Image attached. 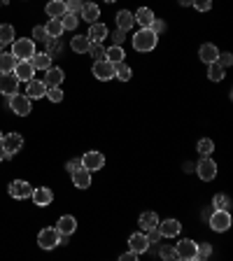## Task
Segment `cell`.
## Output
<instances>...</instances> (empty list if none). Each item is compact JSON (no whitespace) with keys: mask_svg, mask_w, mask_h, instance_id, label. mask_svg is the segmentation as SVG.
Here are the masks:
<instances>
[{"mask_svg":"<svg viewBox=\"0 0 233 261\" xmlns=\"http://www.w3.org/2000/svg\"><path fill=\"white\" fill-rule=\"evenodd\" d=\"M44 86L49 89V86H61V82L66 79V75H63L61 68H49V70H44Z\"/></svg>","mask_w":233,"mask_h":261,"instance_id":"obj_23","label":"cell"},{"mask_svg":"<svg viewBox=\"0 0 233 261\" xmlns=\"http://www.w3.org/2000/svg\"><path fill=\"white\" fill-rule=\"evenodd\" d=\"M156 44H159V35H156L152 28H140V31L133 35V49L140 51V54L156 49Z\"/></svg>","mask_w":233,"mask_h":261,"instance_id":"obj_1","label":"cell"},{"mask_svg":"<svg viewBox=\"0 0 233 261\" xmlns=\"http://www.w3.org/2000/svg\"><path fill=\"white\" fill-rule=\"evenodd\" d=\"M89 47H91V40L86 35H75L73 40H70V49H73L75 54H86Z\"/></svg>","mask_w":233,"mask_h":261,"instance_id":"obj_28","label":"cell"},{"mask_svg":"<svg viewBox=\"0 0 233 261\" xmlns=\"http://www.w3.org/2000/svg\"><path fill=\"white\" fill-rule=\"evenodd\" d=\"M80 14H82V19H84L86 24H96L98 17H100V7L93 5V3H84L82 10H80Z\"/></svg>","mask_w":233,"mask_h":261,"instance_id":"obj_22","label":"cell"},{"mask_svg":"<svg viewBox=\"0 0 233 261\" xmlns=\"http://www.w3.org/2000/svg\"><path fill=\"white\" fill-rule=\"evenodd\" d=\"M47 31H44V26H35V28H33V42H44V40H47Z\"/></svg>","mask_w":233,"mask_h":261,"instance_id":"obj_43","label":"cell"},{"mask_svg":"<svg viewBox=\"0 0 233 261\" xmlns=\"http://www.w3.org/2000/svg\"><path fill=\"white\" fill-rule=\"evenodd\" d=\"M44 31H47V35H49V37H61L63 35L61 19H49V24L44 26Z\"/></svg>","mask_w":233,"mask_h":261,"instance_id":"obj_33","label":"cell"},{"mask_svg":"<svg viewBox=\"0 0 233 261\" xmlns=\"http://www.w3.org/2000/svg\"><path fill=\"white\" fill-rule=\"evenodd\" d=\"M0 51H3V44H0Z\"/></svg>","mask_w":233,"mask_h":261,"instance_id":"obj_58","label":"cell"},{"mask_svg":"<svg viewBox=\"0 0 233 261\" xmlns=\"http://www.w3.org/2000/svg\"><path fill=\"white\" fill-rule=\"evenodd\" d=\"M82 166H84L89 173H96V170H100L105 166V156L100 152H96V149H91V152H86L84 156H82Z\"/></svg>","mask_w":233,"mask_h":261,"instance_id":"obj_9","label":"cell"},{"mask_svg":"<svg viewBox=\"0 0 233 261\" xmlns=\"http://www.w3.org/2000/svg\"><path fill=\"white\" fill-rule=\"evenodd\" d=\"M93 75L100 79V82H107V79L114 77V63H110L107 59L93 63Z\"/></svg>","mask_w":233,"mask_h":261,"instance_id":"obj_13","label":"cell"},{"mask_svg":"<svg viewBox=\"0 0 233 261\" xmlns=\"http://www.w3.org/2000/svg\"><path fill=\"white\" fill-rule=\"evenodd\" d=\"M61 24H63V31H75V28H77V24H80V19H77V14L66 12L61 17Z\"/></svg>","mask_w":233,"mask_h":261,"instance_id":"obj_37","label":"cell"},{"mask_svg":"<svg viewBox=\"0 0 233 261\" xmlns=\"http://www.w3.org/2000/svg\"><path fill=\"white\" fill-rule=\"evenodd\" d=\"M116 26L122 28V31L129 33L131 28L135 26V19H133V12H129V10H122V12H116Z\"/></svg>","mask_w":233,"mask_h":261,"instance_id":"obj_27","label":"cell"},{"mask_svg":"<svg viewBox=\"0 0 233 261\" xmlns=\"http://www.w3.org/2000/svg\"><path fill=\"white\" fill-rule=\"evenodd\" d=\"M19 91V79L14 73H0V93L3 96H14Z\"/></svg>","mask_w":233,"mask_h":261,"instance_id":"obj_8","label":"cell"},{"mask_svg":"<svg viewBox=\"0 0 233 261\" xmlns=\"http://www.w3.org/2000/svg\"><path fill=\"white\" fill-rule=\"evenodd\" d=\"M210 254H212V245H210V243L196 245V259H208Z\"/></svg>","mask_w":233,"mask_h":261,"instance_id":"obj_42","label":"cell"},{"mask_svg":"<svg viewBox=\"0 0 233 261\" xmlns=\"http://www.w3.org/2000/svg\"><path fill=\"white\" fill-rule=\"evenodd\" d=\"M0 140H3V133H0Z\"/></svg>","mask_w":233,"mask_h":261,"instance_id":"obj_59","label":"cell"},{"mask_svg":"<svg viewBox=\"0 0 233 261\" xmlns=\"http://www.w3.org/2000/svg\"><path fill=\"white\" fill-rule=\"evenodd\" d=\"M3 3H7V0H0V5H3Z\"/></svg>","mask_w":233,"mask_h":261,"instance_id":"obj_57","label":"cell"},{"mask_svg":"<svg viewBox=\"0 0 233 261\" xmlns=\"http://www.w3.org/2000/svg\"><path fill=\"white\" fill-rule=\"evenodd\" d=\"M14 75H17L19 82H31L33 75H35V68H33L31 59H24V61H17L14 66Z\"/></svg>","mask_w":233,"mask_h":261,"instance_id":"obj_12","label":"cell"},{"mask_svg":"<svg viewBox=\"0 0 233 261\" xmlns=\"http://www.w3.org/2000/svg\"><path fill=\"white\" fill-rule=\"evenodd\" d=\"M105 3H116V0H105Z\"/></svg>","mask_w":233,"mask_h":261,"instance_id":"obj_56","label":"cell"},{"mask_svg":"<svg viewBox=\"0 0 233 261\" xmlns=\"http://www.w3.org/2000/svg\"><path fill=\"white\" fill-rule=\"evenodd\" d=\"M5 159L7 156H5V152H3V147H0V161H5Z\"/></svg>","mask_w":233,"mask_h":261,"instance_id":"obj_55","label":"cell"},{"mask_svg":"<svg viewBox=\"0 0 233 261\" xmlns=\"http://www.w3.org/2000/svg\"><path fill=\"white\" fill-rule=\"evenodd\" d=\"M145 236H147L149 245H152V243H159V240H161V233H159V229H149V231H145Z\"/></svg>","mask_w":233,"mask_h":261,"instance_id":"obj_49","label":"cell"},{"mask_svg":"<svg viewBox=\"0 0 233 261\" xmlns=\"http://www.w3.org/2000/svg\"><path fill=\"white\" fill-rule=\"evenodd\" d=\"M198 56H201V61L203 63H215L217 61V56H219V49L215 47V44H201V49H198Z\"/></svg>","mask_w":233,"mask_h":261,"instance_id":"obj_24","label":"cell"},{"mask_svg":"<svg viewBox=\"0 0 233 261\" xmlns=\"http://www.w3.org/2000/svg\"><path fill=\"white\" fill-rule=\"evenodd\" d=\"M110 35V31H107V26L105 24H98V21H96V24H89V40H91V42H103L105 37Z\"/></svg>","mask_w":233,"mask_h":261,"instance_id":"obj_20","label":"cell"},{"mask_svg":"<svg viewBox=\"0 0 233 261\" xmlns=\"http://www.w3.org/2000/svg\"><path fill=\"white\" fill-rule=\"evenodd\" d=\"M10 110H12L14 115L19 117H26L31 115V98L26 96V93H14V96H10Z\"/></svg>","mask_w":233,"mask_h":261,"instance_id":"obj_6","label":"cell"},{"mask_svg":"<svg viewBox=\"0 0 233 261\" xmlns=\"http://www.w3.org/2000/svg\"><path fill=\"white\" fill-rule=\"evenodd\" d=\"M26 96L31 98V100H37V98H42L44 93H47V86H44V82H40V79H31V82H26Z\"/></svg>","mask_w":233,"mask_h":261,"instance_id":"obj_19","label":"cell"},{"mask_svg":"<svg viewBox=\"0 0 233 261\" xmlns=\"http://www.w3.org/2000/svg\"><path fill=\"white\" fill-rule=\"evenodd\" d=\"M56 231H59L63 238H70L75 231H77V219H75L73 215H63V217L59 219V224H56Z\"/></svg>","mask_w":233,"mask_h":261,"instance_id":"obj_15","label":"cell"},{"mask_svg":"<svg viewBox=\"0 0 233 261\" xmlns=\"http://www.w3.org/2000/svg\"><path fill=\"white\" fill-rule=\"evenodd\" d=\"M31 63L35 70H49L51 68V56L47 54V51H35V54L31 56Z\"/></svg>","mask_w":233,"mask_h":261,"instance_id":"obj_26","label":"cell"},{"mask_svg":"<svg viewBox=\"0 0 233 261\" xmlns=\"http://www.w3.org/2000/svg\"><path fill=\"white\" fill-rule=\"evenodd\" d=\"M156 229H159L161 238H178L180 231H182V224H180L178 219H163V222L156 224Z\"/></svg>","mask_w":233,"mask_h":261,"instance_id":"obj_11","label":"cell"},{"mask_svg":"<svg viewBox=\"0 0 233 261\" xmlns=\"http://www.w3.org/2000/svg\"><path fill=\"white\" fill-rule=\"evenodd\" d=\"M14 42V26L3 24L0 26V44H12Z\"/></svg>","mask_w":233,"mask_h":261,"instance_id":"obj_34","label":"cell"},{"mask_svg":"<svg viewBox=\"0 0 233 261\" xmlns=\"http://www.w3.org/2000/svg\"><path fill=\"white\" fill-rule=\"evenodd\" d=\"M35 54V42L31 37H19L12 42V56L17 61H24V59H31Z\"/></svg>","mask_w":233,"mask_h":261,"instance_id":"obj_2","label":"cell"},{"mask_svg":"<svg viewBox=\"0 0 233 261\" xmlns=\"http://www.w3.org/2000/svg\"><path fill=\"white\" fill-rule=\"evenodd\" d=\"M191 7H196L198 12H208L210 7H212V0H194V5Z\"/></svg>","mask_w":233,"mask_h":261,"instance_id":"obj_46","label":"cell"},{"mask_svg":"<svg viewBox=\"0 0 233 261\" xmlns=\"http://www.w3.org/2000/svg\"><path fill=\"white\" fill-rule=\"evenodd\" d=\"M86 54L91 56L93 61H103L105 59V47H103V42H91V47H89V51Z\"/></svg>","mask_w":233,"mask_h":261,"instance_id":"obj_40","label":"cell"},{"mask_svg":"<svg viewBox=\"0 0 233 261\" xmlns=\"http://www.w3.org/2000/svg\"><path fill=\"white\" fill-rule=\"evenodd\" d=\"M194 170L198 173V177H201L203 182H212V180L217 177V164L210 156H203L201 161L194 166Z\"/></svg>","mask_w":233,"mask_h":261,"instance_id":"obj_5","label":"cell"},{"mask_svg":"<svg viewBox=\"0 0 233 261\" xmlns=\"http://www.w3.org/2000/svg\"><path fill=\"white\" fill-rule=\"evenodd\" d=\"M129 247H131V252H135V254L147 252V249H149V240H147V236H145V231H142V233H133V236L129 238Z\"/></svg>","mask_w":233,"mask_h":261,"instance_id":"obj_17","label":"cell"},{"mask_svg":"<svg viewBox=\"0 0 233 261\" xmlns=\"http://www.w3.org/2000/svg\"><path fill=\"white\" fill-rule=\"evenodd\" d=\"M133 19H135V24H140V28H149L156 17H154V12L149 7H140V10L133 14Z\"/></svg>","mask_w":233,"mask_h":261,"instance_id":"obj_25","label":"cell"},{"mask_svg":"<svg viewBox=\"0 0 233 261\" xmlns=\"http://www.w3.org/2000/svg\"><path fill=\"white\" fill-rule=\"evenodd\" d=\"M208 222H210V229H212V231L224 233V231L231 229L233 219H231V213H228V210H212L210 217H208Z\"/></svg>","mask_w":233,"mask_h":261,"instance_id":"obj_3","label":"cell"},{"mask_svg":"<svg viewBox=\"0 0 233 261\" xmlns=\"http://www.w3.org/2000/svg\"><path fill=\"white\" fill-rule=\"evenodd\" d=\"M182 170H184V173H191V170H194V164H191V161H184Z\"/></svg>","mask_w":233,"mask_h":261,"instance_id":"obj_53","label":"cell"},{"mask_svg":"<svg viewBox=\"0 0 233 261\" xmlns=\"http://www.w3.org/2000/svg\"><path fill=\"white\" fill-rule=\"evenodd\" d=\"M131 75H133V70H131V66H126V61L116 63L114 66V77H119L122 82H129Z\"/></svg>","mask_w":233,"mask_h":261,"instance_id":"obj_35","label":"cell"},{"mask_svg":"<svg viewBox=\"0 0 233 261\" xmlns=\"http://www.w3.org/2000/svg\"><path fill=\"white\" fill-rule=\"evenodd\" d=\"M149 28H152V31L156 33V35H161V33L166 31V24H163L161 19H154V21H152V26H149Z\"/></svg>","mask_w":233,"mask_h":261,"instance_id":"obj_50","label":"cell"},{"mask_svg":"<svg viewBox=\"0 0 233 261\" xmlns=\"http://www.w3.org/2000/svg\"><path fill=\"white\" fill-rule=\"evenodd\" d=\"M33 203H35L37 207H44V205H51V200H54V191L47 187H37L33 189V194H31Z\"/></svg>","mask_w":233,"mask_h":261,"instance_id":"obj_14","label":"cell"},{"mask_svg":"<svg viewBox=\"0 0 233 261\" xmlns=\"http://www.w3.org/2000/svg\"><path fill=\"white\" fill-rule=\"evenodd\" d=\"M135 259V252H129V254H122L119 256V261H133Z\"/></svg>","mask_w":233,"mask_h":261,"instance_id":"obj_52","label":"cell"},{"mask_svg":"<svg viewBox=\"0 0 233 261\" xmlns=\"http://www.w3.org/2000/svg\"><path fill=\"white\" fill-rule=\"evenodd\" d=\"M175 254L182 261L196 259V243H194V240H182V243H178V247H175Z\"/></svg>","mask_w":233,"mask_h":261,"instance_id":"obj_16","label":"cell"},{"mask_svg":"<svg viewBox=\"0 0 233 261\" xmlns=\"http://www.w3.org/2000/svg\"><path fill=\"white\" fill-rule=\"evenodd\" d=\"M44 96L49 98L51 103H61V100H63V89H61V86H49Z\"/></svg>","mask_w":233,"mask_h":261,"instance_id":"obj_41","label":"cell"},{"mask_svg":"<svg viewBox=\"0 0 233 261\" xmlns=\"http://www.w3.org/2000/svg\"><path fill=\"white\" fill-rule=\"evenodd\" d=\"M196 149H198V154H203V156H210V154L215 152V142L210 138H201L198 140V145H196Z\"/></svg>","mask_w":233,"mask_h":261,"instance_id":"obj_38","label":"cell"},{"mask_svg":"<svg viewBox=\"0 0 233 261\" xmlns=\"http://www.w3.org/2000/svg\"><path fill=\"white\" fill-rule=\"evenodd\" d=\"M17 59L12 56V51H0V73H14Z\"/></svg>","mask_w":233,"mask_h":261,"instance_id":"obj_29","label":"cell"},{"mask_svg":"<svg viewBox=\"0 0 233 261\" xmlns=\"http://www.w3.org/2000/svg\"><path fill=\"white\" fill-rule=\"evenodd\" d=\"M124 56H126V54H124V49L119 47V44H112V47L105 49V59H107L110 63H114V66L124 61Z\"/></svg>","mask_w":233,"mask_h":261,"instance_id":"obj_31","label":"cell"},{"mask_svg":"<svg viewBox=\"0 0 233 261\" xmlns=\"http://www.w3.org/2000/svg\"><path fill=\"white\" fill-rule=\"evenodd\" d=\"M82 5H84V0H66V10L73 14H80Z\"/></svg>","mask_w":233,"mask_h":261,"instance_id":"obj_44","label":"cell"},{"mask_svg":"<svg viewBox=\"0 0 233 261\" xmlns=\"http://www.w3.org/2000/svg\"><path fill=\"white\" fill-rule=\"evenodd\" d=\"M138 224H140L142 231L156 229V224H159V217H156V213H142L140 219H138Z\"/></svg>","mask_w":233,"mask_h":261,"instance_id":"obj_30","label":"cell"},{"mask_svg":"<svg viewBox=\"0 0 233 261\" xmlns=\"http://www.w3.org/2000/svg\"><path fill=\"white\" fill-rule=\"evenodd\" d=\"M33 194V187L26 180H14L12 184H10V196L17 200H26V198H31Z\"/></svg>","mask_w":233,"mask_h":261,"instance_id":"obj_10","label":"cell"},{"mask_svg":"<svg viewBox=\"0 0 233 261\" xmlns=\"http://www.w3.org/2000/svg\"><path fill=\"white\" fill-rule=\"evenodd\" d=\"M44 12H47V17H49V19H61L63 14L68 12V10H66V0H49L47 7H44Z\"/></svg>","mask_w":233,"mask_h":261,"instance_id":"obj_21","label":"cell"},{"mask_svg":"<svg viewBox=\"0 0 233 261\" xmlns=\"http://www.w3.org/2000/svg\"><path fill=\"white\" fill-rule=\"evenodd\" d=\"M44 42H47V54H49L51 59L63 54V44H61V40H59V37H47Z\"/></svg>","mask_w":233,"mask_h":261,"instance_id":"obj_32","label":"cell"},{"mask_svg":"<svg viewBox=\"0 0 233 261\" xmlns=\"http://www.w3.org/2000/svg\"><path fill=\"white\" fill-rule=\"evenodd\" d=\"M112 42H114V44H119V47H122V42H124V40H126V31H122V28H116V31L114 33H112Z\"/></svg>","mask_w":233,"mask_h":261,"instance_id":"obj_48","label":"cell"},{"mask_svg":"<svg viewBox=\"0 0 233 261\" xmlns=\"http://www.w3.org/2000/svg\"><path fill=\"white\" fill-rule=\"evenodd\" d=\"M63 243V236L59 233L56 229H42L40 233H37V245L42 249H54V247H59V245Z\"/></svg>","mask_w":233,"mask_h":261,"instance_id":"obj_4","label":"cell"},{"mask_svg":"<svg viewBox=\"0 0 233 261\" xmlns=\"http://www.w3.org/2000/svg\"><path fill=\"white\" fill-rule=\"evenodd\" d=\"M224 70H226V68H221L219 63H208V77L212 79V82H221V79H224Z\"/></svg>","mask_w":233,"mask_h":261,"instance_id":"obj_36","label":"cell"},{"mask_svg":"<svg viewBox=\"0 0 233 261\" xmlns=\"http://www.w3.org/2000/svg\"><path fill=\"white\" fill-rule=\"evenodd\" d=\"M180 5H182V7H189V5H194V0H180Z\"/></svg>","mask_w":233,"mask_h":261,"instance_id":"obj_54","label":"cell"},{"mask_svg":"<svg viewBox=\"0 0 233 261\" xmlns=\"http://www.w3.org/2000/svg\"><path fill=\"white\" fill-rule=\"evenodd\" d=\"M0 147H3L5 156L10 159L24 147V138H21L19 133H7V135H3V140H0Z\"/></svg>","mask_w":233,"mask_h":261,"instance_id":"obj_7","label":"cell"},{"mask_svg":"<svg viewBox=\"0 0 233 261\" xmlns=\"http://www.w3.org/2000/svg\"><path fill=\"white\" fill-rule=\"evenodd\" d=\"M70 175H73V184L77 189H89V187H91V173H89L84 166L77 168L75 173H70Z\"/></svg>","mask_w":233,"mask_h":261,"instance_id":"obj_18","label":"cell"},{"mask_svg":"<svg viewBox=\"0 0 233 261\" xmlns=\"http://www.w3.org/2000/svg\"><path fill=\"white\" fill-rule=\"evenodd\" d=\"M159 254L163 256V259H178V254H175V247H170V245H161Z\"/></svg>","mask_w":233,"mask_h":261,"instance_id":"obj_45","label":"cell"},{"mask_svg":"<svg viewBox=\"0 0 233 261\" xmlns=\"http://www.w3.org/2000/svg\"><path fill=\"white\" fill-rule=\"evenodd\" d=\"M217 63H219L221 68H228V66H231V63H233V56L228 54V51H224V54H219V56H217Z\"/></svg>","mask_w":233,"mask_h":261,"instance_id":"obj_47","label":"cell"},{"mask_svg":"<svg viewBox=\"0 0 233 261\" xmlns=\"http://www.w3.org/2000/svg\"><path fill=\"white\" fill-rule=\"evenodd\" d=\"M231 207V198L226 194H215L212 198V210H228Z\"/></svg>","mask_w":233,"mask_h":261,"instance_id":"obj_39","label":"cell"},{"mask_svg":"<svg viewBox=\"0 0 233 261\" xmlns=\"http://www.w3.org/2000/svg\"><path fill=\"white\" fill-rule=\"evenodd\" d=\"M68 173H75L77 168H82V159H73V161H68Z\"/></svg>","mask_w":233,"mask_h":261,"instance_id":"obj_51","label":"cell"}]
</instances>
